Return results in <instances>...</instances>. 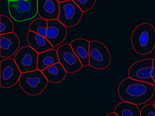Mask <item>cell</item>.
Listing matches in <instances>:
<instances>
[{
    "label": "cell",
    "mask_w": 155,
    "mask_h": 116,
    "mask_svg": "<svg viewBox=\"0 0 155 116\" xmlns=\"http://www.w3.org/2000/svg\"><path fill=\"white\" fill-rule=\"evenodd\" d=\"M48 82L42 71L38 69L21 73L19 80L22 90L31 96L40 94L46 88Z\"/></svg>",
    "instance_id": "3957f363"
},
{
    "label": "cell",
    "mask_w": 155,
    "mask_h": 116,
    "mask_svg": "<svg viewBox=\"0 0 155 116\" xmlns=\"http://www.w3.org/2000/svg\"><path fill=\"white\" fill-rule=\"evenodd\" d=\"M131 42L133 49L138 54H149L155 47V28L150 23L140 24L132 32Z\"/></svg>",
    "instance_id": "7a4b0ae2"
},
{
    "label": "cell",
    "mask_w": 155,
    "mask_h": 116,
    "mask_svg": "<svg viewBox=\"0 0 155 116\" xmlns=\"http://www.w3.org/2000/svg\"><path fill=\"white\" fill-rule=\"evenodd\" d=\"M19 1V0H8V2H10V1ZM24 1H27V0H24Z\"/></svg>",
    "instance_id": "d4e9b609"
},
{
    "label": "cell",
    "mask_w": 155,
    "mask_h": 116,
    "mask_svg": "<svg viewBox=\"0 0 155 116\" xmlns=\"http://www.w3.org/2000/svg\"><path fill=\"white\" fill-rule=\"evenodd\" d=\"M83 12L89 11L95 5L96 0H73Z\"/></svg>",
    "instance_id": "44dd1931"
},
{
    "label": "cell",
    "mask_w": 155,
    "mask_h": 116,
    "mask_svg": "<svg viewBox=\"0 0 155 116\" xmlns=\"http://www.w3.org/2000/svg\"><path fill=\"white\" fill-rule=\"evenodd\" d=\"M0 35L13 32L14 26L11 20L5 15H1Z\"/></svg>",
    "instance_id": "ffe728a7"
},
{
    "label": "cell",
    "mask_w": 155,
    "mask_h": 116,
    "mask_svg": "<svg viewBox=\"0 0 155 116\" xmlns=\"http://www.w3.org/2000/svg\"><path fill=\"white\" fill-rule=\"evenodd\" d=\"M118 116H140V112L136 104L127 101L119 103L114 109Z\"/></svg>",
    "instance_id": "ac0fdd59"
},
{
    "label": "cell",
    "mask_w": 155,
    "mask_h": 116,
    "mask_svg": "<svg viewBox=\"0 0 155 116\" xmlns=\"http://www.w3.org/2000/svg\"><path fill=\"white\" fill-rule=\"evenodd\" d=\"M67 35V27L58 19L48 20L46 38L53 47L61 44Z\"/></svg>",
    "instance_id": "8fae6325"
},
{
    "label": "cell",
    "mask_w": 155,
    "mask_h": 116,
    "mask_svg": "<svg viewBox=\"0 0 155 116\" xmlns=\"http://www.w3.org/2000/svg\"><path fill=\"white\" fill-rule=\"evenodd\" d=\"M0 86L2 88H11L19 80L21 72L14 59L3 60L0 63Z\"/></svg>",
    "instance_id": "52a82bcc"
},
{
    "label": "cell",
    "mask_w": 155,
    "mask_h": 116,
    "mask_svg": "<svg viewBox=\"0 0 155 116\" xmlns=\"http://www.w3.org/2000/svg\"><path fill=\"white\" fill-rule=\"evenodd\" d=\"M153 105H154V106H155V101H154V102H153Z\"/></svg>",
    "instance_id": "484cf974"
},
{
    "label": "cell",
    "mask_w": 155,
    "mask_h": 116,
    "mask_svg": "<svg viewBox=\"0 0 155 116\" xmlns=\"http://www.w3.org/2000/svg\"><path fill=\"white\" fill-rule=\"evenodd\" d=\"M155 91L154 85L127 78L119 86V96L123 101L140 105L149 101Z\"/></svg>",
    "instance_id": "6da1fadb"
},
{
    "label": "cell",
    "mask_w": 155,
    "mask_h": 116,
    "mask_svg": "<svg viewBox=\"0 0 155 116\" xmlns=\"http://www.w3.org/2000/svg\"><path fill=\"white\" fill-rule=\"evenodd\" d=\"M70 45L82 66H89V41L84 39H77L73 40Z\"/></svg>",
    "instance_id": "5bb4252c"
},
{
    "label": "cell",
    "mask_w": 155,
    "mask_h": 116,
    "mask_svg": "<svg viewBox=\"0 0 155 116\" xmlns=\"http://www.w3.org/2000/svg\"><path fill=\"white\" fill-rule=\"evenodd\" d=\"M27 40L30 47L38 54L52 49L53 47L45 37L30 31L27 34Z\"/></svg>",
    "instance_id": "9a60e30c"
},
{
    "label": "cell",
    "mask_w": 155,
    "mask_h": 116,
    "mask_svg": "<svg viewBox=\"0 0 155 116\" xmlns=\"http://www.w3.org/2000/svg\"><path fill=\"white\" fill-rule=\"evenodd\" d=\"M59 3H61V2H65L68 1L69 0H57Z\"/></svg>",
    "instance_id": "cb8c5ba5"
},
{
    "label": "cell",
    "mask_w": 155,
    "mask_h": 116,
    "mask_svg": "<svg viewBox=\"0 0 155 116\" xmlns=\"http://www.w3.org/2000/svg\"><path fill=\"white\" fill-rule=\"evenodd\" d=\"M18 37L14 33L0 35V56L9 58L13 56L20 46Z\"/></svg>",
    "instance_id": "7c38bea8"
},
{
    "label": "cell",
    "mask_w": 155,
    "mask_h": 116,
    "mask_svg": "<svg viewBox=\"0 0 155 116\" xmlns=\"http://www.w3.org/2000/svg\"><path fill=\"white\" fill-rule=\"evenodd\" d=\"M59 62L68 73L77 72L82 68V64L74 53L70 44L62 45L58 50Z\"/></svg>",
    "instance_id": "30bf717a"
},
{
    "label": "cell",
    "mask_w": 155,
    "mask_h": 116,
    "mask_svg": "<svg viewBox=\"0 0 155 116\" xmlns=\"http://www.w3.org/2000/svg\"><path fill=\"white\" fill-rule=\"evenodd\" d=\"M83 12L73 1L60 3V13L58 20L66 27H72L78 23L82 18Z\"/></svg>",
    "instance_id": "ba28073f"
},
{
    "label": "cell",
    "mask_w": 155,
    "mask_h": 116,
    "mask_svg": "<svg viewBox=\"0 0 155 116\" xmlns=\"http://www.w3.org/2000/svg\"><path fill=\"white\" fill-rule=\"evenodd\" d=\"M48 30V20L43 18L34 20L30 26L29 31L46 38Z\"/></svg>",
    "instance_id": "d6986e66"
},
{
    "label": "cell",
    "mask_w": 155,
    "mask_h": 116,
    "mask_svg": "<svg viewBox=\"0 0 155 116\" xmlns=\"http://www.w3.org/2000/svg\"><path fill=\"white\" fill-rule=\"evenodd\" d=\"M110 61V53L104 44L98 41L90 42L89 66L104 69L109 66Z\"/></svg>",
    "instance_id": "8992f818"
},
{
    "label": "cell",
    "mask_w": 155,
    "mask_h": 116,
    "mask_svg": "<svg viewBox=\"0 0 155 116\" xmlns=\"http://www.w3.org/2000/svg\"><path fill=\"white\" fill-rule=\"evenodd\" d=\"M38 0L8 2L9 12L12 18L22 22L34 18L38 14Z\"/></svg>",
    "instance_id": "277c9868"
},
{
    "label": "cell",
    "mask_w": 155,
    "mask_h": 116,
    "mask_svg": "<svg viewBox=\"0 0 155 116\" xmlns=\"http://www.w3.org/2000/svg\"><path fill=\"white\" fill-rule=\"evenodd\" d=\"M107 116H118L115 112H112V113H110L108 115H107Z\"/></svg>",
    "instance_id": "603a6c76"
},
{
    "label": "cell",
    "mask_w": 155,
    "mask_h": 116,
    "mask_svg": "<svg viewBox=\"0 0 155 116\" xmlns=\"http://www.w3.org/2000/svg\"><path fill=\"white\" fill-rule=\"evenodd\" d=\"M140 116H155V107L153 104L144 106L140 111Z\"/></svg>",
    "instance_id": "7402d4cb"
},
{
    "label": "cell",
    "mask_w": 155,
    "mask_h": 116,
    "mask_svg": "<svg viewBox=\"0 0 155 116\" xmlns=\"http://www.w3.org/2000/svg\"><path fill=\"white\" fill-rule=\"evenodd\" d=\"M129 78L155 85V59L142 60L133 63L129 70Z\"/></svg>",
    "instance_id": "5b68a950"
},
{
    "label": "cell",
    "mask_w": 155,
    "mask_h": 116,
    "mask_svg": "<svg viewBox=\"0 0 155 116\" xmlns=\"http://www.w3.org/2000/svg\"><path fill=\"white\" fill-rule=\"evenodd\" d=\"M41 71L48 81L55 83L63 81L67 72L60 62L49 66Z\"/></svg>",
    "instance_id": "2e32d148"
},
{
    "label": "cell",
    "mask_w": 155,
    "mask_h": 116,
    "mask_svg": "<svg viewBox=\"0 0 155 116\" xmlns=\"http://www.w3.org/2000/svg\"><path fill=\"white\" fill-rule=\"evenodd\" d=\"M59 62L57 51L49 50L39 53L38 56V69L42 71L48 67Z\"/></svg>",
    "instance_id": "e0dca14e"
},
{
    "label": "cell",
    "mask_w": 155,
    "mask_h": 116,
    "mask_svg": "<svg viewBox=\"0 0 155 116\" xmlns=\"http://www.w3.org/2000/svg\"><path fill=\"white\" fill-rule=\"evenodd\" d=\"M38 53L30 46L21 48L15 57L16 61L21 73L38 69Z\"/></svg>",
    "instance_id": "9c48e42d"
},
{
    "label": "cell",
    "mask_w": 155,
    "mask_h": 116,
    "mask_svg": "<svg viewBox=\"0 0 155 116\" xmlns=\"http://www.w3.org/2000/svg\"><path fill=\"white\" fill-rule=\"evenodd\" d=\"M38 14L47 20L58 19L60 3L57 0H38Z\"/></svg>",
    "instance_id": "4fadbf2b"
}]
</instances>
